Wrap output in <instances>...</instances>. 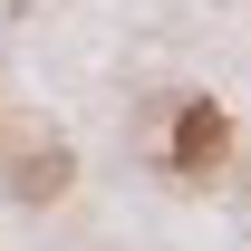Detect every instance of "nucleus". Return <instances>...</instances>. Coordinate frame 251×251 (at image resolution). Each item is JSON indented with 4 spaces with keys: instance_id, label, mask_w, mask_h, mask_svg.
I'll return each mask as SVG.
<instances>
[{
    "instance_id": "1",
    "label": "nucleus",
    "mask_w": 251,
    "mask_h": 251,
    "mask_svg": "<svg viewBox=\"0 0 251 251\" xmlns=\"http://www.w3.org/2000/svg\"><path fill=\"white\" fill-rule=\"evenodd\" d=\"M222 155H232V116H222L213 97H184L174 106V135H164V164L174 174H213Z\"/></svg>"
},
{
    "instance_id": "2",
    "label": "nucleus",
    "mask_w": 251,
    "mask_h": 251,
    "mask_svg": "<svg viewBox=\"0 0 251 251\" xmlns=\"http://www.w3.org/2000/svg\"><path fill=\"white\" fill-rule=\"evenodd\" d=\"M10 193H20V203H58L68 193V145H39V155L10 174Z\"/></svg>"
}]
</instances>
